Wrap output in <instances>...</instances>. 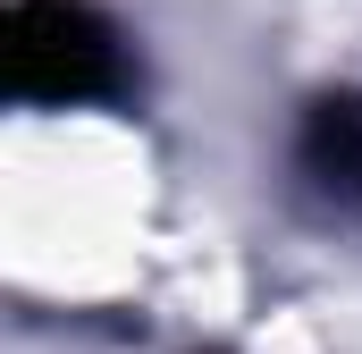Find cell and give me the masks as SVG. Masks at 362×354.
<instances>
[{
	"label": "cell",
	"mask_w": 362,
	"mask_h": 354,
	"mask_svg": "<svg viewBox=\"0 0 362 354\" xmlns=\"http://www.w3.org/2000/svg\"><path fill=\"white\" fill-rule=\"evenodd\" d=\"M303 177L337 202H362V101L354 93H329L303 110Z\"/></svg>",
	"instance_id": "7a4b0ae2"
},
{
	"label": "cell",
	"mask_w": 362,
	"mask_h": 354,
	"mask_svg": "<svg viewBox=\"0 0 362 354\" xmlns=\"http://www.w3.org/2000/svg\"><path fill=\"white\" fill-rule=\"evenodd\" d=\"M8 93L42 110H85L127 93V42L85 0H17L8 17Z\"/></svg>",
	"instance_id": "6da1fadb"
}]
</instances>
